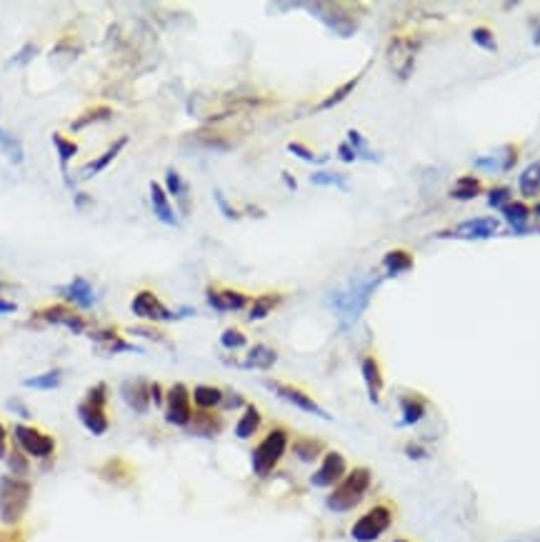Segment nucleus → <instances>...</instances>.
<instances>
[{"label":"nucleus","instance_id":"nucleus-1","mask_svg":"<svg viewBox=\"0 0 540 542\" xmlns=\"http://www.w3.org/2000/svg\"><path fill=\"white\" fill-rule=\"evenodd\" d=\"M380 285V278H358L348 285L346 290H335L328 297L330 307L335 310V315L341 317L343 325H353L360 317V312L368 307L370 297H373L375 288Z\"/></svg>","mask_w":540,"mask_h":542},{"label":"nucleus","instance_id":"nucleus-2","mask_svg":"<svg viewBox=\"0 0 540 542\" xmlns=\"http://www.w3.org/2000/svg\"><path fill=\"white\" fill-rule=\"evenodd\" d=\"M370 483H373V475H370L368 467L351 470L341 483L335 485V490L328 495V500H325L328 510L348 512L353 510V507H358V505L363 502V497L368 495V490H370Z\"/></svg>","mask_w":540,"mask_h":542},{"label":"nucleus","instance_id":"nucleus-3","mask_svg":"<svg viewBox=\"0 0 540 542\" xmlns=\"http://www.w3.org/2000/svg\"><path fill=\"white\" fill-rule=\"evenodd\" d=\"M30 495L33 488L28 480L16 478V475H3L0 478V522L16 527L30 505Z\"/></svg>","mask_w":540,"mask_h":542},{"label":"nucleus","instance_id":"nucleus-4","mask_svg":"<svg viewBox=\"0 0 540 542\" xmlns=\"http://www.w3.org/2000/svg\"><path fill=\"white\" fill-rule=\"evenodd\" d=\"M286 450H288V430L273 428L253 450V473L258 475V478L270 475L276 470L278 462H281V457L286 455Z\"/></svg>","mask_w":540,"mask_h":542},{"label":"nucleus","instance_id":"nucleus-5","mask_svg":"<svg viewBox=\"0 0 540 542\" xmlns=\"http://www.w3.org/2000/svg\"><path fill=\"white\" fill-rule=\"evenodd\" d=\"M395 520V507L390 502H378L363 517H358L351 527V535L356 542H375Z\"/></svg>","mask_w":540,"mask_h":542},{"label":"nucleus","instance_id":"nucleus-6","mask_svg":"<svg viewBox=\"0 0 540 542\" xmlns=\"http://www.w3.org/2000/svg\"><path fill=\"white\" fill-rule=\"evenodd\" d=\"M418 50H421V38H416V35H395L390 40L385 58H388V68L393 70L395 78H400V81L411 78Z\"/></svg>","mask_w":540,"mask_h":542},{"label":"nucleus","instance_id":"nucleus-7","mask_svg":"<svg viewBox=\"0 0 540 542\" xmlns=\"http://www.w3.org/2000/svg\"><path fill=\"white\" fill-rule=\"evenodd\" d=\"M193 397H190L188 387L183 382H175L165 395V420L170 425H178V428H188L190 420H193Z\"/></svg>","mask_w":540,"mask_h":542},{"label":"nucleus","instance_id":"nucleus-8","mask_svg":"<svg viewBox=\"0 0 540 542\" xmlns=\"http://www.w3.org/2000/svg\"><path fill=\"white\" fill-rule=\"evenodd\" d=\"M130 310H133L138 317L151 320V322H170V320H178L180 317V312H173L170 307L163 305L160 297H158L153 290L138 293V295L133 297V302H130Z\"/></svg>","mask_w":540,"mask_h":542},{"label":"nucleus","instance_id":"nucleus-9","mask_svg":"<svg viewBox=\"0 0 540 542\" xmlns=\"http://www.w3.org/2000/svg\"><path fill=\"white\" fill-rule=\"evenodd\" d=\"M16 440L20 445V450L30 457H50L55 452V440L38 428L16 425Z\"/></svg>","mask_w":540,"mask_h":542},{"label":"nucleus","instance_id":"nucleus-10","mask_svg":"<svg viewBox=\"0 0 540 542\" xmlns=\"http://www.w3.org/2000/svg\"><path fill=\"white\" fill-rule=\"evenodd\" d=\"M265 385L276 392L278 397H283V400H288L290 405H295L298 410H303V413H310V415H318V418L330 420V415L325 413V410L320 408L318 403H315L308 392L300 390V387L290 385V382H281V380H265Z\"/></svg>","mask_w":540,"mask_h":542},{"label":"nucleus","instance_id":"nucleus-11","mask_svg":"<svg viewBox=\"0 0 540 542\" xmlns=\"http://www.w3.org/2000/svg\"><path fill=\"white\" fill-rule=\"evenodd\" d=\"M346 475H348L346 457H343L341 452H325L323 462H320V467L313 473L310 483H313L315 488H333V485L341 483Z\"/></svg>","mask_w":540,"mask_h":542},{"label":"nucleus","instance_id":"nucleus-12","mask_svg":"<svg viewBox=\"0 0 540 542\" xmlns=\"http://www.w3.org/2000/svg\"><path fill=\"white\" fill-rule=\"evenodd\" d=\"M310 11H318V13H313V16H318L330 30H335L338 35H346V38L353 35L358 28V23L353 20L348 13H341L343 6H335V3H323V6L318 3V6H310Z\"/></svg>","mask_w":540,"mask_h":542},{"label":"nucleus","instance_id":"nucleus-13","mask_svg":"<svg viewBox=\"0 0 540 542\" xmlns=\"http://www.w3.org/2000/svg\"><path fill=\"white\" fill-rule=\"evenodd\" d=\"M500 230V223L493 215H483V218H473V220L460 223L455 230H445L443 235L465 237V240H483V237H493Z\"/></svg>","mask_w":540,"mask_h":542},{"label":"nucleus","instance_id":"nucleus-14","mask_svg":"<svg viewBox=\"0 0 540 542\" xmlns=\"http://www.w3.org/2000/svg\"><path fill=\"white\" fill-rule=\"evenodd\" d=\"M208 305L218 312H233V310H243L245 305H250V297L240 290H230V288H218V285H211L206 290Z\"/></svg>","mask_w":540,"mask_h":542},{"label":"nucleus","instance_id":"nucleus-15","mask_svg":"<svg viewBox=\"0 0 540 542\" xmlns=\"http://www.w3.org/2000/svg\"><path fill=\"white\" fill-rule=\"evenodd\" d=\"M38 317H43L50 325H63V328H68L71 333H86L88 328L86 317H83L81 312H76V307H68V305L43 307V310H38Z\"/></svg>","mask_w":540,"mask_h":542},{"label":"nucleus","instance_id":"nucleus-16","mask_svg":"<svg viewBox=\"0 0 540 542\" xmlns=\"http://www.w3.org/2000/svg\"><path fill=\"white\" fill-rule=\"evenodd\" d=\"M78 418H81V423L86 425L88 432H93V435H105L110 428L105 405H95L90 403V400H83V403L78 405Z\"/></svg>","mask_w":540,"mask_h":542},{"label":"nucleus","instance_id":"nucleus-17","mask_svg":"<svg viewBox=\"0 0 540 542\" xmlns=\"http://www.w3.org/2000/svg\"><path fill=\"white\" fill-rule=\"evenodd\" d=\"M98 475H100V480H105V483L123 488V485H130L135 480V467L130 465L125 457H110L108 462H103V465L98 467Z\"/></svg>","mask_w":540,"mask_h":542},{"label":"nucleus","instance_id":"nucleus-18","mask_svg":"<svg viewBox=\"0 0 540 542\" xmlns=\"http://www.w3.org/2000/svg\"><path fill=\"white\" fill-rule=\"evenodd\" d=\"M120 395H123V400L128 403V408L135 410V413L143 415V413H148V408H151V385H148L146 380L123 382Z\"/></svg>","mask_w":540,"mask_h":542},{"label":"nucleus","instance_id":"nucleus-19","mask_svg":"<svg viewBox=\"0 0 540 542\" xmlns=\"http://www.w3.org/2000/svg\"><path fill=\"white\" fill-rule=\"evenodd\" d=\"M151 205H153V213H155V218L160 223H165V225L170 228H178V215H175L173 205H170V200H168V193L165 188H163L160 183H155V180H151Z\"/></svg>","mask_w":540,"mask_h":542},{"label":"nucleus","instance_id":"nucleus-20","mask_svg":"<svg viewBox=\"0 0 540 542\" xmlns=\"http://www.w3.org/2000/svg\"><path fill=\"white\" fill-rule=\"evenodd\" d=\"M58 293L65 297V300H71L73 305L78 307H90L93 302H95V290H93V285L88 283L86 278H73L68 285H63V288H58Z\"/></svg>","mask_w":540,"mask_h":542},{"label":"nucleus","instance_id":"nucleus-21","mask_svg":"<svg viewBox=\"0 0 540 542\" xmlns=\"http://www.w3.org/2000/svg\"><path fill=\"white\" fill-rule=\"evenodd\" d=\"M360 372H363V380H365L368 395H370V403H378L380 392H383V387H385L383 370H380L378 360H375L373 355H365L360 363Z\"/></svg>","mask_w":540,"mask_h":542},{"label":"nucleus","instance_id":"nucleus-22","mask_svg":"<svg viewBox=\"0 0 540 542\" xmlns=\"http://www.w3.org/2000/svg\"><path fill=\"white\" fill-rule=\"evenodd\" d=\"M93 343L103 350V353H141V348H135L133 343L123 340L118 335V330L113 328L95 330V333H93Z\"/></svg>","mask_w":540,"mask_h":542},{"label":"nucleus","instance_id":"nucleus-23","mask_svg":"<svg viewBox=\"0 0 540 542\" xmlns=\"http://www.w3.org/2000/svg\"><path fill=\"white\" fill-rule=\"evenodd\" d=\"M125 146H128V138H125V135H120V138L115 140L113 146H108V151H105L103 155H98L95 160H90L86 167H83V170H81V177H83V180H88V177L98 175V172H103L105 167H108L110 163H113L115 158L120 155V151H123Z\"/></svg>","mask_w":540,"mask_h":542},{"label":"nucleus","instance_id":"nucleus-24","mask_svg":"<svg viewBox=\"0 0 540 542\" xmlns=\"http://www.w3.org/2000/svg\"><path fill=\"white\" fill-rule=\"evenodd\" d=\"M413 263H416V260H413V252L405 250V247H395V250H388L383 255V270L390 278L413 270Z\"/></svg>","mask_w":540,"mask_h":542},{"label":"nucleus","instance_id":"nucleus-25","mask_svg":"<svg viewBox=\"0 0 540 542\" xmlns=\"http://www.w3.org/2000/svg\"><path fill=\"white\" fill-rule=\"evenodd\" d=\"M53 146H55V153H58V160H60V172H63V180L71 185V175H68V163L78 155V143L71 138H65L60 133H53Z\"/></svg>","mask_w":540,"mask_h":542},{"label":"nucleus","instance_id":"nucleus-26","mask_svg":"<svg viewBox=\"0 0 540 542\" xmlns=\"http://www.w3.org/2000/svg\"><path fill=\"white\" fill-rule=\"evenodd\" d=\"M503 218H505V223H508L510 228H513L518 235H523L525 230H528V220H530V208L525 203H518V200H510L505 208H503Z\"/></svg>","mask_w":540,"mask_h":542},{"label":"nucleus","instance_id":"nucleus-27","mask_svg":"<svg viewBox=\"0 0 540 542\" xmlns=\"http://www.w3.org/2000/svg\"><path fill=\"white\" fill-rule=\"evenodd\" d=\"M190 430L198 432V435L213 437L223 430V420L218 418L216 413H211V410H200V413H195L193 420H190Z\"/></svg>","mask_w":540,"mask_h":542},{"label":"nucleus","instance_id":"nucleus-28","mask_svg":"<svg viewBox=\"0 0 540 542\" xmlns=\"http://www.w3.org/2000/svg\"><path fill=\"white\" fill-rule=\"evenodd\" d=\"M518 188L523 198H538L540 195V158L523 167L518 177Z\"/></svg>","mask_w":540,"mask_h":542},{"label":"nucleus","instance_id":"nucleus-29","mask_svg":"<svg viewBox=\"0 0 540 542\" xmlns=\"http://www.w3.org/2000/svg\"><path fill=\"white\" fill-rule=\"evenodd\" d=\"M260 423H263L260 410L255 408V405H245L243 415H240L238 425H235V435H238L240 440H248V437H253L255 432H258Z\"/></svg>","mask_w":540,"mask_h":542},{"label":"nucleus","instance_id":"nucleus-30","mask_svg":"<svg viewBox=\"0 0 540 542\" xmlns=\"http://www.w3.org/2000/svg\"><path fill=\"white\" fill-rule=\"evenodd\" d=\"M281 302H283L281 293H263V295H258L253 302H250L248 317H250V320H263V317H268L270 312L281 305Z\"/></svg>","mask_w":540,"mask_h":542},{"label":"nucleus","instance_id":"nucleus-31","mask_svg":"<svg viewBox=\"0 0 540 542\" xmlns=\"http://www.w3.org/2000/svg\"><path fill=\"white\" fill-rule=\"evenodd\" d=\"M481 193H483V183L476 175L458 177V180L453 183V188H450V198H455V200H473Z\"/></svg>","mask_w":540,"mask_h":542},{"label":"nucleus","instance_id":"nucleus-32","mask_svg":"<svg viewBox=\"0 0 540 542\" xmlns=\"http://www.w3.org/2000/svg\"><path fill=\"white\" fill-rule=\"evenodd\" d=\"M276 360H278V353L273 348H268V345H255V348L248 353L243 365L258 367V370H268V367L276 365Z\"/></svg>","mask_w":540,"mask_h":542},{"label":"nucleus","instance_id":"nucleus-33","mask_svg":"<svg viewBox=\"0 0 540 542\" xmlns=\"http://www.w3.org/2000/svg\"><path fill=\"white\" fill-rule=\"evenodd\" d=\"M190 397H193V403L198 405L200 410H213L216 405L223 403V390L213 385H198L190 392Z\"/></svg>","mask_w":540,"mask_h":542},{"label":"nucleus","instance_id":"nucleus-34","mask_svg":"<svg viewBox=\"0 0 540 542\" xmlns=\"http://www.w3.org/2000/svg\"><path fill=\"white\" fill-rule=\"evenodd\" d=\"M110 115H113V110H110L108 105L88 107V110H83V113L78 115L76 120H73V123H71V130H73V133H78V130L88 128V125H93V123H100V120H108Z\"/></svg>","mask_w":540,"mask_h":542},{"label":"nucleus","instance_id":"nucleus-35","mask_svg":"<svg viewBox=\"0 0 540 542\" xmlns=\"http://www.w3.org/2000/svg\"><path fill=\"white\" fill-rule=\"evenodd\" d=\"M293 452H295L298 460L313 462L318 460L320 452H323V442L315 440V437H298V440L293 442Z\"/></svg>","mask_w":540,"mask_h":542},{"label":"nucleus","instance_id":"nucleus-36","mask_svg":"<svg viewBox=\"0 0 540 542\" xmlns=\"http://www.w3.org/2000/svg\"><path fill=\"white\" fill-rule=\"evenodd\" d=\"M403 425H416L425 415V400L418 395H405L403 400Z\"/></svg>","mask_w":540,"mask_h":542},{"label":"nucleus","instance_id":"nucleus-37","mask_svg":"<svg viewBox=\"0 0 540 542\" xmlns=\"http://www.w3.org/2000/svg\"><path fill=\"white\" fill-rule=\"evenodd\" d=\"M360 78H363V73H358L356 78H351V81H348V83H343L341 88H335V90L330 93V95L325 98V100L320 102V105L315 107V110H330V107H335V105H338V102H343V100H346V98L351 95V93L358 88V83H360Z\"/></svg>","mask_w":540,"mask_h":542},{"label":"nucleus","instance_id":"nucleus-38","mask_svg":"<svg viewBox=\"0 0 540 542\" xmlns=\"http://www.w3.org/2000/svg\"><path fill=\"white\" fill-rule=\"evenodd\" d=\"M63 382V372L60 370H48V372H40L35 377H25L23 385L25 387H33V390H53Z\"/></svg>","mask_w":540,"mask_h":542},{"label":"nucleus","instance_id":"nucleus-39","mask_svg":"<svg viewBox=\"0 0 540 542\" xmlns=\"http://www.w3.org/2000/svg\"><path fill=\"white\" fill-rule=\"evenodd\" d=\"M0 151L6 153L8 160L11 163H23V146H20V140L16 138V135H11L8 130L0 128Z\"/></svg>","mask_w":540,"mask_h":542},{"label":"nucleus","instance_id":"nucleus-40","mask_svg":"<svg viewBox=\"0 0 540 542\" xmlns=\"http://www.w3.org/2000/svg\"><path fill=\"white\" fill-rule=\"evenodd\" d=\"M310 183L313 185H335V188H348L346 183V177L341 175V172H333V170H318L310 175Z\"/></svg>","mask_w":540,"mask_h":542},{"label":"nucleus","instance_id":"nucleus-41","mask_svg":"<svg viewBox=\"0 0 540 542\" xmlns=\"http://www.w3.org/2000/svg\"><path fill=\"white\" fill-rule=\"evenodd\" d=\"M165 188H168L165 193L185 200V183H183V177H180V172L173 170V167H168V172H165Z\"/></svg>","mask_w":540,"mask_h":542},{"label":"nucleus","instance_id":"nucleus-42","mask_svg":"<svg viewBox=\"0 0 540 542\" xmlns=\"http://www.w3.org/2000/svg\"><path fill=\"white\" fill-rule=\"evenodd\" d=\"M245 343H248V338H245V333L238 328H228L225 333L221 335V345L225 350H238V348H243Z\"/></svg>","mask_w":540,"mask_h":542},{"label":"nucleus","instance_id":"nucleus-43","mask_svg":"<svg viewBox=\"0 0 540 542\" xmlns=\"http://www.w3.org/2000/svg\"><path fill=\"white\" fill-rule=\"evenodd\" d=\"M348 143H351V148L356 151L358 158H368V160H378V155H373L370 153V148H368V143L360 138V133L358 130H348Z\"/></svg>","mask_w":540,"mask_h":542},{"label":"nucleus","instance_id":"nucleus-44","mask_svg":"<svg viewBox=\"0 0 540 542\" xmlns=\"http://www.w3.org/2000/svg\"><path fill=\"white\" fill-rule=\"evenodd\" d=\"M473 35V43L481 45V48L491 50V53H495L498 50V43H495V35H493L491 28H476V30L470 33Z\"/></svg>","mask_w":540,"mask_h":542},{"label":"nucleus","instance_id":"nucleus-45","mask_svg":"<svg viewBox=\"0 0 540 542\" xmlns=\"http://www.w3.org/2000/svg\"><path fill=\"white\" fill-rule=\"evenodd\" d=\"M510 203V190L508 188H493L491 193H488V205L491 208H505V205Z\"/></svg>","mask_w":540,"mask_h":542},{"label":"nucleus","instance_id":"nucleus-46","mask_svg":"<svg viewBox=\"0 0 540 542\" xmlns=\"http://www.w3.org/2000/svg\"><path fill=\"white\" fill-rule=\"evenodd\" d=\"M288 151H290L295 158H300V160H305V163H325V155L323 158L313 155V153H310L305 146H300V143H288Z\"/></svg>","mask_w":540,"mask_h":542},{"label":"nucleus","instance_id":"nucleus-47","mask_svg":"<svg viewBox=\"0 0 540 542\" xmlns=\"http://www.w3.org/2000/svg\"><path fill=\"white\" fill-rule=\"evenodd\" d=\"M8 465H11V470L16 473V478H20V475L28 473V460L23 457V452H11V457H8Z\"/></svg>","mask_w":540,"mask_h":542},{"label":"nucleus","instance_id":"nucleus-48","mask_svg":"<svg viewBox=\"0 0 540 542\" xmlns=\"http://www.w3.org/2000/svg\"><path fill=\"white\" fill-rule=\"evenodd\" d=\"M33 55H35V45H33V43H25V45H23V48H20V53H18L16 58L11 60V63L23 65V63H28V60H30Z\"/></svg>","mask_w":540,"mask_h":542},{"label":"nucleus","instance_id":"nucleus-49","mask_svg":"<svg viewBox=\"0 0 540 542\" xmlns=\"http://www.w3.org/2000/svg\"><path fill=\"white\" fill-rule=\"evenodd\" d=\"M0 542H25L20 530H0Z\"/></svg>","mask_w":540,"mask_h":542},{"label":"nucleus","instance_id":"nucleus-50","mask_svg":"<svg viewBox=\"0 0 540 542\" xmlns=\"http://www.w3.org/2000/svg\"><path fill=\"white\" fill-rule=\"evenodd\" d=\"M338 155H341V160H346V163H353L356 160V151L351 148V143H341V148H338Z\"/></svg>","mask_w":540,"mask_h":542},{"label":"nucleus","instance_id":"nucleus-51","mask_svg":"<svg viewBox=\"0 0 540 542\" xmlns=\"http://www.w3.org/2000/svg\"><path fill=\"white\" fill-rule=\"evenodd\" d=\"M216 203L221 205V210L225 213V218H238V213H235V210H233L230 205H228V200L223 198V193H218V190H216Z\"/></svg>","mask_w":540,"mask_h":542},{"label":"nucleus","instance_id":"nucleus-52","mask_svg":"<svg viewBox=\"0 0 540 542\" xmlns=\"http://www.w3.org/2000/svg\"><path fill=\"white\" fill-rule=\"evenodd\" d=\"M151 400H155V405H163V387L158 382L151 385Z\"/></svg>","mask_w":540,"mask_h":542},{"label":"nucleus","instance_id":"nucleus-53","mask_svg":"<svg viewBox=\"0 0 540 542\" xmlns=\"http://www.w3.org/2000/svg\"><path fill=\"white\" fill-rule=\"evenodd\" d=\"M8 312H16V302L3 300V297H0V315H8Z\"/></svg>","mask_w":540,"mask_h":542},{"label":"nucleus","instance_id":"nucleus-54","mask_svg":"<svg viewBox=\"0 0 540 542\" xmlns=\"http://www.w3.org/2000/svg\"><path fill=\"white\" fill-rule=\"evenodd\" d=\"M6 440H8V432L6 428H3V423H0V457H6Z\"/></svg>","mask_w":540,"mask_h":542},{"label":"nucleus","instance_id":"nucleus-55","mask_svg":"<svg viewBox=\"0 0 540 542\" xmlns=\"http://www.w3.org/2000/svg\"><path fill=\"white\" fill-rule=\"evenodd\" d=\"M423 452H425V450H421V447H416V445H408V455H411V457H421Z\"/></svg>","mask_w":540,"mask_h":542},{"label":"nucleus","instance_id":"nucleus-56","mask_svg":"<svg viewBox=\"0 0 540 542\" xmlns=\"http://www.w3.org/2000/svg\"><path fill=\"white\" fill-rule=\"evenodd\" d=\"M86 203H88L86 195H78V198H76V205H78V208H81V205H86Z\"/></svg>","mask_w":540,"mask_h":542},{"label":"nucleus","instance_id":"nucleus-57","mask_svg":"<svg viewBox=\"0 0 540 542\" xmlns=\"http://www.w3.org/2000/svg\"><path fill=\"white\" fill-rule=\"evenodd\" d=\"M283 177H286V183H288V185H290V188H293V190H295V180H293V177H290V175H283Z\"/></svg>","mask_w":540,"mask_h":542},{"label":"nucleus","instance_id":"nucleus-58","mask_svg":"<svg viewBox=\"0 0 540 542\" xmlns=\"http://www.w3.org/2000/svg\"><path fill=\"white\" fill-rule=\"evenodd\" d=\"M535 215H538V218H540V203L535 205Z\"/></svg>","mask_w":540,"mask_h":542},{"label":"nucleus","instance_id":"nucleus-59","mask_svg":"<svg viewBox=\"0 0 540 542\" xmlns=\"http://www.w3.org/2000/svg\"><path fill=\"white\" fill-rule=\"evenodd\" d=\"M395 542H411V540H405V537H398V540H395Z\"/></svg>","mask_w":540,"mask_h":542}]
</instances>
